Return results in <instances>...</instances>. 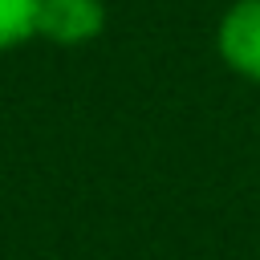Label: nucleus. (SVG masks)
Returning <instances> with one entry per match:
<instances>
[{
	"instance_id": "3",
	"label": "nucleus",
	"mask_w": 260,
	"mask_h": 260,
	"mask_svg": "<svg viewBox=\"0 0 260 260\" xmlns=\"http://www.w3.org/2000/svg\"><path fill=\"white\" fill-rule=\"evenodd\" d=\"M37 8L41 0H0V53L37 32Z\"/></svg>"
},
{
	"instance_id": "2",
	"label": "nucleus",
	"mask_w": 260,
	"mask_h": 260,
	"mask_svg": "<svg viewBox=\"0 0 260 260\" xmlns=\"http://www.w3.org/2000/svg\"><path fill=\"white\" fill-rule=\"evenodd\" d=\"M102 28H106L102 0H41L37 8V32L57 45H85Z\"/></svg>"
},
{
	"instance_id": "1",
	"label": "nucleus",
	"mask_w": 260,
	"mask_h": 260,
	"mask_svg": "<svg viewBox=\"0 0 260 260\" xmlns=\"http://www.w3.org/2000/svg\"><path fill=\"white\" fill-rule=\"evenodd\" d=\"M223 65L248 81H260V0H236L215 28Z\"/></svg>"
}]
</instances>
